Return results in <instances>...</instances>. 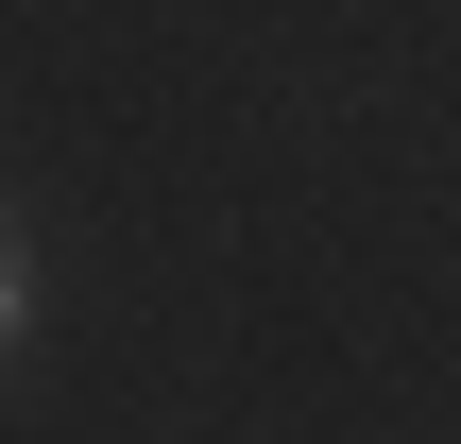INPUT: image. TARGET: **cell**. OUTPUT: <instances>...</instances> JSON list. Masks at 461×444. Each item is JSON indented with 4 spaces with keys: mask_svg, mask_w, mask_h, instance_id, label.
<instances>
[{
    "mask_svg": "<svg viewBox=\"0 0 461 444\" xmlns=\"http://www.w3.org/2000/svg\"><path fill=\"white\" fill-rule=\"evenodd\" d=\"M17 325H34V257L0 240V342H17Z\"/></svg>",
    "mask_w": 461,
    "mask_h": 444,
    "instance_id": "1",
    "label": "cell"
}]
</instances>
